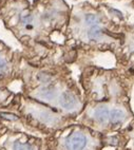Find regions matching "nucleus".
Segmentation results:
<instances>
[{"label": "nucleus", "instance_id": "6", "mask_svg": "<svg viewBox=\"0 0 134 150\" xmlns=\"http://www.w3.org/2000/svg\"><path fill=\"white\" fill-rule=\"evenodd\" d=\"M125 117H126V115H125L123 111H121V110H119V109H113L110 112V114H109V120H110L111 123L114 124V125L123 123Z\"/></svg>", "mask_w": 134, "mask_h": 150}, {"label": "nucleus", "instance_id": "8", "mask_svg": "<svg viewBox=\"0 0 134 150\" xmlns=\"http://www.w3.org/2000/svg\"><path fill=\"white\" fill-rule=\"evenodd\" d=\"M85 19H86L87 23H88L89 25H91V27L98 25V23H99V18L96 15H93V14H88V15H86Z\"/></svg>", "mask_w": 134, "mask_h": 150}, {"label": "nucleus", "instance_id": "3", "mask_svg": "<svg viewBox=\"0 0 134 150\" xmlns=\"http://www.w3.org/2000/svg\"><path fill=\"white\" fill-rule=\"evenodd\" d=\"M11 72V64L6 55L0 53V81L8 77Z\"/></svg>", "mask_w": 134, "mask_h": 150}, {"label": "nucleus", "instance_id": "9", "mask_svg": "<svg viewBox=\"0 0 134 150\" xmlns=\"http://www.w3.org/2000/svg\"><path fill=\"white\" fill-rule=\"evenodd\" d=\"M4 130H6V126H4V125H3V124H2V122L0 121V134L2 133V132L4 131Z\"/></svg>", "mask_w": 134, "mask_h": 150}, {"label": "nucleus", "instance_id": "5", "mask_svg": "<svg viewBox=\"0 0 134 150\" xmlns=\"http://www.w3.org/2000/svg\"><path fill=\"white\" fill-rule=\"evenodd\" d=\"M109 110L106 107H99L95 110V113H94V116L96 118V121L99 123H107L109 121Z\"/></svg>", "mask_w": 134, "mask_h": 150}, {"label": "nucleus", "instance_id": "7", "mask_svg": "<svg viewBox=\"0 0 134 150\" xmlns=\"http://www.w3.org/2000/svg\"><path fill=\"white\" fill-rule=\"evenodd\" d=\"M102 35V30L98 25H94V27H91L90 31L88 32V37L92 40H95L97 38Z\"/></svg>", "mask_w": 134, "mask_h": 150}, {"label": "nucleus", "instance_id": "2", "mask_svg": "<svg viewBox=\"0 0 134 150\" xmlns=\"http://www.w3.org/2000/svg\"><path fill=\"white\" fill-rule=\"evenodd\" d=\"M59 105L64 110H73L77 105V98L72 92L64 91L59 97Z\"/></svg>", "mask_w": 134, "mask_h": 150}, {"label": "nucleus", "instance_id": "1", "mask_svg": "<svg viewBox=\"0 0 134 150\" xmlns=\"http://www.w3.org/2000/svg\"><path fill=\"white\" fill-rule=\"evenodd\" d=\"M86 146V135L79 131L72 132L64 139V147L67 150H83Z\"/></svg>", "mask_w": 134, "mask_h": 150}, {"label": "nucleus", "instance_id": "4", "mask_svg": "<svg viewBox=\"0 0 134 150\" xmlns=\"http://www.w3.org/2000/svg\"><path fill=\"white\" fill-rule=\"evenodd\" d=\"M13 99L11 92H8V90L6 89L0 88V110L6 109L13 102Z\"/></svg>", "mask_w": 134, "mask_h": 150}]
</instances>
